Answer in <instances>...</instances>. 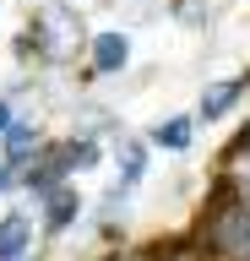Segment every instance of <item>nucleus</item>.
<instances>
[{"label": "nucleus", "mask_w": 250, "mask_h": 261, "mask_svg": "<svg viewBox=\"0 0 250 261\" xmlns=\"http://www.w3.org/2000/svg\"><path fill=\"white\" fill-rule=\"evenodd\" d=\"M250 87V76H239V82H212L207 93H201V114L207 120H217V114H229L234 103H239V93Z\"/></svg>", "instance_id": "nucleus-3"}, {"label": "nucleus", "mask_w": 250, "mask_h": 261, "mask_svg": "<svg viewBox=\"0 0 250 261\" xmlns=\"http://www.w3.org/2000/svg\"><path fill=\"white\" fill-rule=\"evenodd\" d=\"M6 185H11V163L0 158V191H6Z\"/></svg>", "instance_id": "nucleus-9"}, {"label": "nucleus", "mask_w": 250, "mask_h": 261, "mask_svg": "<svg viewBox=\"0 0 250 261\" xmlns=\"http://www.w3.org/2000/svg\"><path fill=\"white\" fill-rule=\"evenodd\" d=\"M125 60H131V38H125L120 28H109V33L93 38V71H98V76H120Z\"/></svg>", "instance_id": "nucleus-1"}, {"label": "nucleus", "mask_w": 250, "mask_h": 261, "mask_svg": "<svg viewBox=\"0 0 250 261\" xmlns=\"http://www.w3.org/2000/svg\"><path fill=\"white\" fill-rule=\"evenodd\" d=\"M11 125H17V114H11V103L0 98V136H11Z\"/></svg>", "instance_id": "nucleus-8"}, {"label": "nucleus", "mask_w": 250, "mask_h": 261, "mask_svg": "<svg viewBox=\"0 0 250 261\" xmlns=\"http://www.w3.org/2000/svg\"><path fill=\"white\" fill-rule=\"evenodd\" d=\"M27 240H33V228L22 212H11L6 223H0V261H22L27 256Z\"/></svg>", "instance_id": "nucleus-4"}, {"label": "nucleus", "mask_w": 250, "mask_h": 261, "mask_svg": "<svg viewBox=\"0 0 250 261\" xmlns=\"http://www.w3.org/2000/svg\"><path fill=\"white\" fill-rule=\"evenodd\" d=\"M76 218H82V196H76V191H66V185H60V191L44 196V228H49V234L71 228Z\"/></svg>", "instance_id": "nucleus-2"}, {"label": "nucleus", "mask_w": 250, "mask_h": 261, "mask_svg": "<svg viewBox=\"0 0 250 261\" xmlns=\"http://www.w3.org/2000/svg\"><path fill=\"white\" fill-rule=\"evenodd\" d=\"M142 169H147V147H142V142H125V163H120V179H115V191L136 185V179H142Z\"/></svg>", "instance_id": "nucleus-7"}, {"label": "nucleus", "mask_w": 250, "mask_h": 261, "mask_svg": "<svg viewBox=\"0 0 250 261\" xmlns=\"http://www.w3.org/2000/svg\"><path fill=\"white\" fill-rule=\"evenodd\" d=\"M38 142V125L33 120H17V125H11V136H6V163H11V169H17L22 158H27V147Z\"/></svg>", "instance_id": "nucleus-6"}, {"label": "nucleus", "mask_w": 250, "mask_h": 261, "mask_svg": "<svg viewBox=\"0 0 250 261\" xmlns=\"http://www.w3.org/2000/svg\"><path fill=\"white\" fill-rule=\"evenodd\" d=\"M152 142L169 147V152H185V147H190V120H180V114H174V120H158V125H152Z\"/></svg>", "instance_id": "nucleus-5"}]
</instances>
